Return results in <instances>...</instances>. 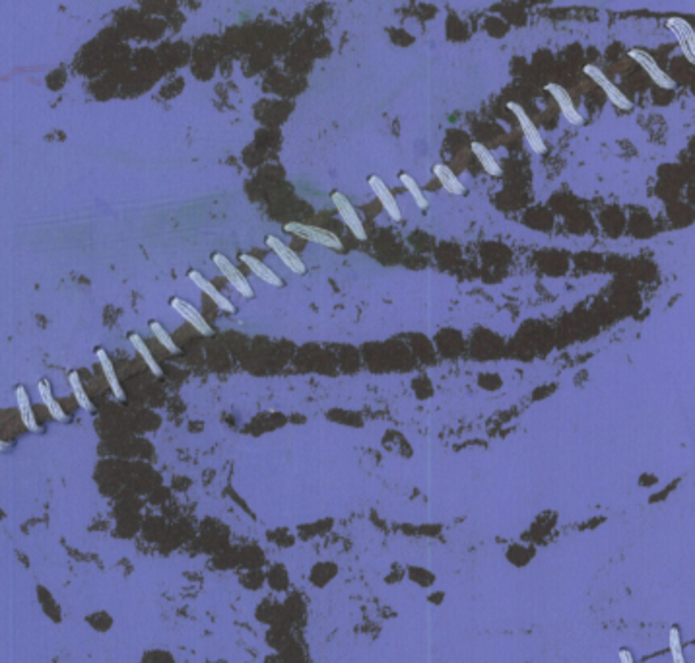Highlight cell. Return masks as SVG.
I'll return each mask as SVG.
<instances>
[{
	"mask_svg": "<svg viewBox=\"0 0 695 663\" xmlns=\"http://www.w3.org/2000/svg\"><path fill=\"white\" fill-rule=\"evenodd\" d=\"M284 230L288 234H295L301 239H307V241H313V243H319V246L327 247V249H332V251H338L342 249V239H340L336 234H332L329 230L325 227H317V226H309V224H301V222H288Z\"/></svg>",
	"mask_w": 695,
	"mask_h": 663,
	"instance_id": "cell-1",
	"label": "cell"
},
{
	"mask_svg": "<svg viewBox=\"0 0 695 663\" xmlns=\"http://www.w3.org/2000/svg\"><path fill=\"white\" fill-rule=\"evenodd\" d=\"M582 70H584V74L589 76V78H591L594 84L600 86L602 92L606 94V97H608V102H610L612 105H616V107H620V109H626V111L633 107V104H631L630 97L623 94L620 88L614 84L610 78H608V76L602 72L600 68L594 67V65H587V67L582 68Z\"/></svg>",
	"mask_w": 695,
	"mask_h": 663,
	"instance_id": "cell-2",
	"label": "cell"
},
{
	"mask_svg": "<svg viewBox=\"0 0 695 663\" xmlns=\"http://www.w3.org/2000/svg\"><path fill=\"white\" fill-rule=\"evenodd\" d=\"M630 58H633L639 67L647 72L648 78H651V80H653V82L658 86V88H662V90H674V88H676L674 78H670V76H668L667 72L662 70V68L658 67L657 61L651 57L648 53L641 51V49H631Z\"/></svg>",
	"mask_w": 695,
	"mask_h": 663,
	"instance_id": "cell-3",
	"label": "cell"
},
{
	"mask_svg": "<svg viewBox=\"0 0 695 663\" xmlns=\"http://www.w3.org/2000/svg\"><path fill=\"white\" fill-rule=\"evenodd\" d=\"M212 263L218 266V271H220L222 275L226 276L227 282L234 286V290H237L243 298H253V288L249 285V280L245 278L243 273H241V271H239V269H237V266L224 255V253H214V255H212Z\"/></svg>",
	"mask_w": 695,
	"mask_h": 663,
	"instance_id": "cell-4",
	"label": "cell"
},
{
	"mask_svg": "<svg viewBox=\"0 0 695 663\" xmlns=\"http://www.w3.org/2000/svg\"><path fill=\"white\" fill-rule=\"evenodd\" d=\"M507 109H511L513 115L517 117L518 125H521V131L525 134V141L528 143V146H530V150L534 152V154H544L546 152L544 138H542V134L538 133V129H536V125L532 123V119H530L528 113L523 109V105L515 104V102H509Z\"/></svg>",
	"mask_w": 695,
	"mask_h": 663,
	"instance_id": "cell-5",
	"label": "cell"
},
{
	"mask_svg": "<svg viewBox=\"0 0 695 663\" xmlns=\"http://www.w3.org/2000/svg\"><path fill=\"white\" fill-rule=\"evenodd\" d=\"M332 202H334V207L338 210V214L342 216V220H344V224H346V226L350 227V232L356 236V239L366 241L367 232L366 227H363V222H361V218L357 216L356 209L352 207V202L348 200L346 195H342L340 191H334V193H332Z\"/></svg>",
	"mask_w": 695,
	"mask_h": 663,
	"instance_id": "cell-6",
	"label": "cell"
},
{
	"mask_svg": "<svg viewBox=\"0 0 695 663\" xmlns=\"http://www.w3.org/2000/svg\"><path fill=\"white\" fill-rule=\"evenodd\" d=\"M668 29L674 33L676 38L678 45L682 49L684 57L687 58V63H694L695 61V33L694 28L687 24L686 19L680 18V16H672V18L667 19Z\"/></svg>",
	"mask_w": 695,
	"mask_h": 663,
	"instance_id": "cell-7",
	"label": "cell"
},
{
	"mask_svg": "<svg viewBox=\"0 0 695 663\" xmlns=\"http://www.w3.org/2000/svg\"><path fill=\"white\" fill-rule=\"evenodd\" d=\"M264 241H266L268 249H272L274 255L278 257L284 265L290 269L291 273H295V275H305V271H307L305 263L301 261L300 255H297L293 249H290V247L284 243L280 237H276L270 234V236H266V239H264Z\"/></svg>",
	"mask_w": 695,
	"mask_h": 663,
	"instance_id": "cell-8",
	"label": "cell"
},
{
	"mask_svg": "<svg viewBox=\"0 0 695 663\" xmlns=\"http://www.w3.org/2000/svg\"><path fill=\"white\" fill-rule=\"evenodd\" d=\"M369 187L373 191V195L377 197V200L381 202L383 210L389 214V218H393L395 222H400V220H402V210L398 207L395 195H393L391 189L385 185V181L381 179L379 175H371V177H369Z\"/></svg>",
	"mask_w": 695,
	"mask_h": 663,
	"instance_id": "cell-9",
	"label": "cell"
},
{
	"mask_svg": "<svg viewBox=\"0 0 695 663\" xmlns=\"http://www.w3.org/2000/svg\"><path fill=\"white\" fill-rule=\"evenodd\" d=\"M171 307H173V310H175V312H177L179 315L190 325V327H195L200 335L210 337V335L214 333L212 331V327H210V323L202 317V313L198 312L193 303H188L187 300H183V298H173V300H171Z\"/></svg>",
	"mask_w": 695,
	"mask_h": 663,
	"instance_id": "cell-10",
	"label": "cell"
},
{
	"mask_svg": "<svg viewBox=\"0 0 695 663\" xmlns=\"http://www.w3.org/2000/svg\"><path fill=\"white\" fill-rule=\"evenodd\" d=\"M546 90H548V94H552V97L555 99V104L559 105V111H562V115H564V119L567 123L582 125V115L575 109L571 94L565 90L564 86L554 84V82H552V84L546 86Z\"/></svg>",
	"mask_w": 695,
	"mask_h": 663,
	"instance_id": "cell-11",
	"label": "cell"
},
{
	"mask_svg": "<svg viewBox=\"0 0 695 663\" xmlns=\"http://www.w3.org/2000/svg\"><path fill=\"white\" fill-rule=\"evenodd\" d=\"M188 280H193V282H195V286H197V288H200V290H202V292H204V294H206L208 298L212 300V302L216 303L220 310H224V312H229V313L235 312L234 303L229 302L226 296L220 294V290H218L216 286L212 285L210 280H206V278L200 275L198 271H195V269H193V271H188Z\"/></svg>",
	"mask_w": 695,
	"mask_h": 663,
	"instance_id": "cell-12",
	"label": "cell"
},
{
	"mask_svg": "<svg viewBox=\"0 0 695 663\" xmlns=\"http://www.w3.org/2000/svg\"><path fill=\"white\" fill-rule=\"evenodd\" d=\"M239 261H241L243 265L249 266V269L253 271V275L259 276V278H261V280H264L266 285H270V286H282V280H280V276L276 275L272 269H268V266L264 265L263 261H259L256 257L247 255V253H241V255H239Z\"/></svg>",
	"mask_w": 695,
	"mask_h": 663,
	"instance_id": "cell-13",
	"label": "cell"
},
{
	"mask_svg": "<svg viewBox=\"0 0 695 663\" xmlns=\"http://www.w3.org/2000/svg\"><path fill=\"white\" fill-rule=\"evenodd\" d=\"M16 403H18L19 417H22L24 426L28 428V430H31V432H39L38 420H35V415H33V410H31V401H29L28 391H26L24 385H18V388H16Z\"/></svg>",
	"mask_w": 695,
	"mask_h": 663,
	"instance_id": "cell-14",
	"label": "cell"
},
{
	"mask_svg": "<svg viewBox=\"0 0 695 663\" xmlns=\"http://www.w3.org/2000/svg\"><path fill=\"white\" fill-rule=\"evenodd\" d=\"M95 356H97V360L101 364L104 376L105 379H107V383H109V389L113 391L115 397L124 399V391H122L121 383H119V378H117V374H115V366L113 362H111V358H109V354H107L104 349H97V351H95Z\"/></svg>",
	"mask_w": 695,
	"mask_h": 663,
	"instance_id": "cell-15",
	"label": "cell"
},
{
	"mask_svg": "<svg viewBox=\"0 0 695 663\" xmlns=\"http://www.w3.org/2000/svg\"><path fill=\"white\" fill-rule=\"evenodd\" d=\"M433 173H435V177H437L439 183L445 187V191H449L451 195H464V185H462L461 179L455 175V171H452L449 166H445V163H435V166H433Z\"/></svg>",
	"mask_w": 695,
	"mask_h": 663,
	"instance_id": "cell-16",
	"label": "cell"
},
{
	"mask_svg": "<svg viewBox=\"0 0 695 663\" xmlns=\"http://www.w3.org/2000/svg\"><path fill=\"white\" fill-rule=\"evenodd\" d=\"M38 389L39 395H41V401H43V405L47 407L49 415L55 418V420H58V422H65L68 417H66V413L63 410V407L58 405L57 399L53 397V391H51V385H49L47 379H41L38 383Z\"/></svg>",
	"mask_w": 695,
	"mask_h": 663,
	"instance_id": "cell-17",
	"label": "cell"
},
{
	"mask_svg": "<svg viewBox=\"0 0 695 663\" xmlns=\"http://www.w3.org/2000/svg\"><path fill=\"white\" fill-rule=\"evenodd\" d=\"M472 152H474V156L478 158V161L482 163V168L486 170L488 175H491V177H499V175H501V166H499L498 160L493 158V154H491L484 144L478 143V141H474V143H472Z\"/></svg>",
	"mask_w": 695,
	"mask_h": 663,
	"instance_id": "cell-18",
	"label": "cell"
},
{
	"mask_svg": "<svg viewBox=\"0 0 695 663\" xmlns=\"http://www.w3.org/2000/svg\"><path fill=\"white\" fill-rule=\"evenodd\" d=\"M129 341H131V344H132V346H134V351L140 354L142 360L146 362V366H148V368L152 369V374H154L156 378H161V376H163V372H161L160 364H158V362H156V358L152 356V352H150V349H148V344L142 341L140 335H136V333H131V335H129Z\"/></svg>",
	"mask_w": 695,
	"mask_h": 663,
	"instance_id": "cell-19",
	"label": "cell"
},
{
	"mask_svg": "<svg viewBox=\"0 0 695 663\" xmlns=\"http://www.w3.org/2000/svg\"><path fill=\"white\" fill-rule=\"evenodd\" d=\"M68 383H70V389H72V395H74L76 403L84 408V410H92V408H94L92 407V401H90L88 393H85V389L84 385H82V379L78 376V372H70V374H68Z\"/></svg>",
	"mask_w": 695,
	"mask_h": 663,
	"instance_id": "cell-20",
	"label": "cell"
},
{
	"mask_svg": "<svg viewBox=\"0 0 695 663\" xmlns=\"http://www.w3.org/2000/svg\"><path fill=\"white\" fill-rule=\"evenodd\" d=\"M400 183L404 185L406 189H408V193L412 195V199L416 200V205L420 207L422 210H425L427 207H430V202H427V199H425V195L422 193V189L418 187V183H416V179H414L412 175H408V173H400Z\"/></svg>",
	"mask_w": 695,
	"mask_h": 663,
	"instance_id": "cell-21",
	"label": "cell"
},
{
	"mask_svg": "<svg viewBox=\"0 0 695 663\" xmlns=\"http://www.w3.org/2000/svg\"><path fill=\"white\" fill-rule=\"evenodd\" d=\"M668 644H670L672 662L686 663V657H684V642H682V636H680V630H678L676 626H674V628H670V634H668Z\"/></svg>",
	"mask_w": 695,
	"mask_h": 663,
	"instance_id": "cell-22",
	"label": "cell"
},
{
	"mask_svg": "<svg viewBox=\"0 0 695 663\" xmlns=\"http://www.w3.org/2000/svg\"><path fill=\"white\" fill-rule=\"evenodd\" d=\"M150 329H152V333H154V337H156V341L158 342H161V346L165 349V351H170V352H173V354H177L179 352V346L175 344V341L171 339V335L163 327H161L160 323L158 321H150Z\"/></svg>",
	"mask_w": 695,
	"mask_h": 663,
	"instance_id": "cell-23",
	"label": "cell"
},
{
	"mask_svg": "<svg viewBox=\"0 0 695 663\" xmlns=\"http://www.w3.org/2000/svg\"><path fill=\"white\" fill-rule=\"evenodd\" d=\"M620 662L621 663H635L633 662V655H631L630 650H620Z\"/></svg>",
	"mask_w": 695,
	"mask_h": 663,
	"instance_id": "cell-24",
	"label": "cell"
},
{
	"mask_svg": "<svg viewBox=\"0 0 695 663\" xmlns=\"http://www.w3.org/2000/svg\"><path fill=\"white\" fill-rule=\"evenodd\" d=\"M4 449H6V444H4V442L0 440V452H4Z\"/></svg>",
	"mask_w": 695,
	"mask_h": 663,
	"instance_id": "cell-25",
	"label": "cell"
}]
</instances>
